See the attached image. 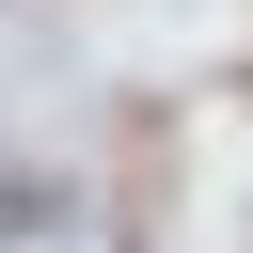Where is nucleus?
Returning a JSON list of instances; mask_svg holds the SVG:
<instances>
[{"instance_id":"f257e3e1","label":"nucleus","mask_w":253,"mask_h":253,"mask_svg":"<svg viewBox=\"0 0 253 253\" xmlns=\"http://www.w3.org/2000/svg\"><path fill=\"white\" fill-rule=\"evenodd\" d=\"M32 221H63V190H47V174H16V158H0V253H16V237H32Z\"/></svg>"}]
</instances>
